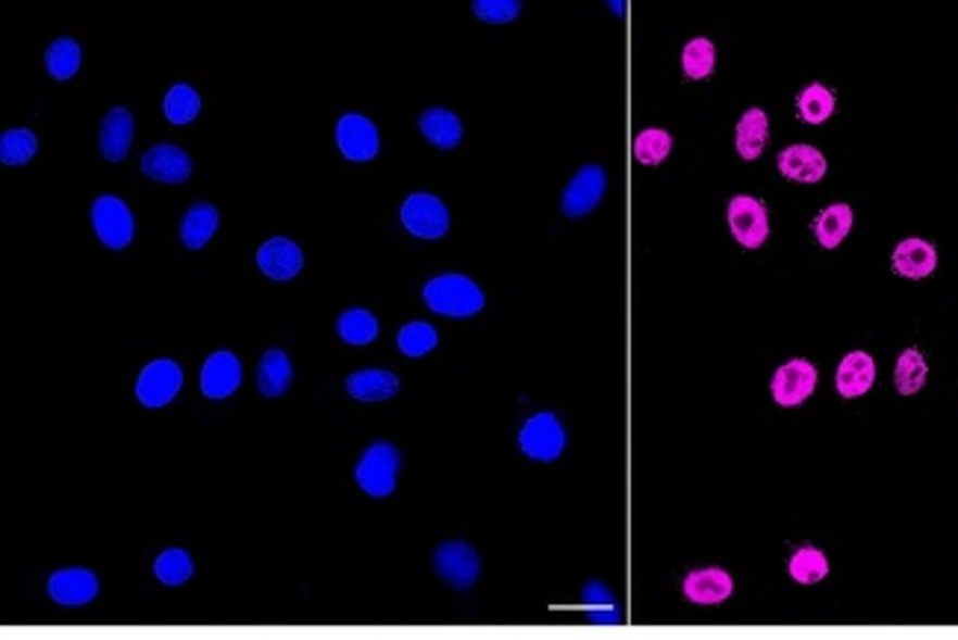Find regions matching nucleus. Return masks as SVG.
<instances>
[{"instance_id":"nucleus-18","label":"nucleus","mask_w":958,"mask_h":640,"mask_svg":"<svg viewBox=\"0 0 958 640\" xmlns=\"http://www.w3.org/2000/svg\"><path fill=\"white\" fill-rule=\"evenodd\" d=\"M873 381H877V363H873V357H870L867 351H853V354H846L844 361H841V366H837L835 387L844 399H858V396H865V392H870Z\"/></svg>"},{"instance_id":"nucleus-33","label":"nucleus","mask_w":958,"mask_h":640,"mask_svg":"<svg viewBox=\"0 0 958 640\" xmlns=\"http://www.w3.org/2000/svg\"><path fill=\"white\" fill-rule=\"evenodd\" d=\"M337 330H340L342 340L351 342V346H366V342L378 337V319L371 316L369 310H349L337 322Z\"/></svg>"},{"instance_id":"nucleus-2","label":"nucleus","mask_w":958,"mask_h":640,"mask_svg":"<svg viewBox=\"0 0 958 640\" xmlns=\"http://www.w3.org/2000/svg\"><path fill=\"white\" fill-rule=\"evenodd\" d=\"M402 457L390 443H375L357 464V485L369 495H390L395 490V473Z\"/></svg>"},{"instance_id":"nucleus-14","label":"nucleus","mask_w":958,"mask_h":640,"mask_svg":"<svg viewBox=\"0 0 958 640\" xmlns=\"http://www.w3.org/2000/svg\"><path fill=\"white\" fill-rule=\"evenodd\" d=\"M142 172L151 180H163V184H184L192 175V160L186 151L175 145H156L151 151H144Z\"/></svg>"},{"instance_id":"nucleus-12","label":"nucleus","mask_w":958,"mask_h":640,"mask_svg":"<svg viewBox=\"0 0 958 640\" xmlns=\"http://www.w3.org/2000/svg\"><path fill=\"white\" fill-rule=\"evenodd\" d=\"M257 266L272 280H289L295 278L301 266H304V254H301V248L292 239L275 237L260 246Z\"/></svg>"},{"instance_id":"nucleus-17","label":"nucleus","mask_w":958,"mask_h":640,"mask_svg":"<svg viewBox=\"0 0 958 640\" xmlns=\"http://www.w3.org/2000/svg\"><path fill=\"white\" fill-rule=\"evenodd\" d=\"M825 156L811 145H791L779 154V172L796 184H817L825 177Z\"/></svg>"},{"instance_id":"nucleus-20","label":"nucleus","mask_w":958,"mask_h":640,"mask_svg":"<svg viewBox=\"0 0 958 640\" xmlns=\"http://www.w3.org/2000/svg\"><path fill=\"white\" fill-rule=\"evenodd\" d=\"M134 130L136 124L130 110H124V106L110 110V113L103 115V124H101V154L106 156V160H113V163L124 160L127 148L134 142Z\"/></svg>"},{"instance_id":"nucleus-9","label":"nucleus","mask_w":958,"mask_h":640,"mask_svg":"<svg viewBox=\"0 0 958 640\" xmlns=\"http://www.w3.org/2000/svg\"><path fill=\"white\" fill-rule=\"evenodd\" d=\"M817 387V369L808 361H791L784 363L782 369H776L773 384V399L779 407H796L803 404Z\"/></svg>"},{"instance_id":"nucleus-27","label":"nucleus","mask_w":958,"mask_h":640,"mask_svg":"<svg viewBox=\"0 0 958 640\" xmlns=\"http://www.w3.org/2000/svg\"><path fill=\"white\" fill-rule=\"evenodd\" d=\"M927 375H929V366L918 349H906L903 354H899L897 369H894V384H897V392H903V396H915V392L923 390Z\"/></svg>"},{"instance_id":"nucleus-35","label":"nucleus","mask_w":958,"mask_h":640,"mask_svg":"<svg viewBox=\"0 0 958 640\" xmlns=\"http://www.w3.org/2000/svg\"><path fill=\"white\" fill-rule=\"evenodd\" d=\"M672 148V136L660 127H646L640 130L638 139H634V156H638L643 165H658L667 160Z\"/></svg>"},{"instance_id":"nucleus-16","label":"nucleus","mask_w":958,"mask_h":640,"mask_svg":"<svg viewBox=\"0 0 958 640\" xmlns=\"http://www.w3.org/2000/svg\"><path fill=\"white\" fill-rule=\"evenodd\" d=\"M732 576L720 567L693 569L684 578V597L691 599L693 605H720V602L732 597Z\"/></svg>"},{"instance_id":"nucleus-36","label":"nucleus","mask_w":958,"mask_h":640,"mask_svg":"<svg viewBox=\"0 0 958 640\" xmlns=\"http://www.w3.org/2000/svg\"><path fill=\"white\" fill-rule=\"evenodd\" d=\"M192 557L186 555L184 549H165L163 555L156 557L154 564V573L156 578L168 585V588H177V585H184L192 578Z\"/></svg>"},{"instance_id":"nucleus-5","label":"nucleus","mask_w":958,"mask_h":640,"mask_svg":"<svg viewBox=\"0 0 958 640\" xmlns=\"http://www.w3.org/2000/svg\"><path fill=\"white\" fill-rule=\"evenodd\" d=\"M729 227L743 248H761L770 237L767 210L753 196H734L729 201Z\"/></svg>"},{"instance_id":"nucleus-6","label":"nucleus","mask_w":958,"mask_h":640,"mask_svg":"<svg viewBox=\"0 0 958 640\" xmlns=\"http://www.w3.org/2000/svg\"><path fill=\"white\" fill-rule=\"evenodd\" d=\"M184 384V369L175 361L148 363L136 381V396L144 407H163L175 399Z\"/></svg>"},{"instance_id":"nucleus-15","label":"nucleus","mask_w":958,"mask_h":640,"mask_svg":"<svg viewBox=\"0 0 958 640\" xmlns=\"http://www.w3.org/2000/svg\"><path fill=\"white\" fill-rule=\"evenodd\" d=\"M239 381H242V366L230 354V351H216L210 354L201 369V390L210 399H227L230 392H237Z\"/></svg>"},{"instance_id":"nucleus-4","label":"nucleus","mask_w":958,"mask_h":640,"mask_svg":"<svg viewBox=\"0 0 958 640\" xmlns=\"http://www.w3.org/2000/svg\"><path fill=\"white\" fill-rule=\"evenodd\" d=\"M519 446L534 461H555L564 452V446H567V434H564V425L557 423V416H552V413H537V416L528 419L526 428L519 431Z\"/></svg>"},{"instance_id":"nucleus-37","label":"nucleus","mask_w":958,"mask_h":640,"mask_svg":"<svg viewBox=\"0 0 958 640\" xmlns=\"http://www.w3.org/2000/svg\"><path fill=\"white\" fill-rule=\"evenodd\" d=\"M36 148H39V142H36V136L30 130H24V127L7 130L3 139H0V160L7 165H24L36 154Z\"/></svg>"},{"instance_id":"nucleus-13","label":"nucleus","mask_w":958,"mask_h":640,"mask_svg":"<svg viewBox=\"0 0 958 640\" xmlns=\"http://www.w3.org/2000/svg\"><path fill=\"white\" fill-rule=\"evenodd\" d=\"M48 593L56 605L77 608V605H86L98 597V578L89 569H60L48 581Z\"/></svg>"},{"instance_id":"nucleus-26","label":"nucleus","mask_w":958,"mask_h":640,"mask_svg":"<svg viewBox=\"0 0 958 640\" xmlns=\"http://www.w3.org/2000/svg\"><path fill=\"white\" fill-rule=\"evenodd\" d=\"M849 230H853V210H849V204L825 206L815 222V234L823 248H837Z\"/></svg>"},{"instance_id":"nucleus-1","label":"nucleus","mask_w":958,"mask_h":640,"mask_svg":"<svg viewBox=\"0 0 958 640\" xmlns=\"http://www.w3.org/2000/svg\"><path fill=\"white\" fill-rule=\"evenodd\" d=\"M425 304L440 313V316H454L466 319L484 308V292L475 287L466 275H440L425 284Z\"/></svg>"},{"instance_id":"nucleus-3","label":"nucleus","mask_w":958,"mask_h":640,"mask_svg":"<svg viewBox=\"0 0 958 640\" xmlns=\"http://www.w3.org/2000/svg\"><path fill=\"white\" fill-rule=\"evenodd\" d=\"M92 225L94 234L101 237V242L106 248H124L130 246V239L136 234L134 213L127 210L122 198L115 196H101L92 204Z\"/></svg>"},{"instance_id":"nucleus-28","label":"nucleus","mask_w":958,"mask_h":640,"mask_svg":"<svg viewBox=\"0 0 958 640\" xmlns=\"http://www.w3.org/2000/svg\"><path fill=\"white\" fill-rule=\"evenodd\" d=\"M714 62H717V51H714V41L705 36L691 39L681 51V68L691 80H705L714 72Z\"/></svg>"},{"instance_id":"nucleus-31","label":"nucleus","mask_w":958,"mask_h":640,"mask_svg":"<svg viewBox=\"0 0 958 640\" xmlns=\"http://www.w3.org/2000/svg\"><path fill=\"white\" fill-rule=\"evenodd\" d=\"M796 106H799L803 122L823 124L829 115L835 113V95L829 92L823 83H811V86H805V92L799 95Z\"/></svg>"},{"instance_id":"nucleus-11","label":"nucleus","mask_w":958,"mask_h":640,"mask_svg":"<svg viewBox=\"0 0 958 640\" xmlns=\"http://www.w3.org/2000/svg\"><path fill=\"white\" fill-rule=\"evenodd\" d=\"M337 145L349 160H371L378 154V130L369 118L357 113L342 115L337 122Z\"/></svg>"},{"instance_id":"nucleus-8","label":"nucleus","mask_w":958,"mask_h":640,"mask_svg":"<svg viewBox=\"0 0 958 640\" xmlns=\"http://www.w3.org/2000/svg\"><path fill=\"white\" fill-rule=\"evenodd\" d=\"M605 186H608V175L602 165H584L572 180H569L567 192H564V201H560V210L564 216L581 218L588 216L590 210L602 201L605 196Z\"/></svg>"},{"instance_id":"nucleus-10","label":"nucleus","mask_w":958,"mask_h":640,"mask_svg":"<svg viewBox=\"0 0 958 640\" xmlns=\"http://www.w3.org/2000/svg\"><path fill=\"white\" fill-rule=\"evenodd\" d=\"M433 569L457 590L472 588L475 578H478V555H475L472 547L466 543H443V547L433 552Z\"/></svg>"},{"instance_id":"nucleus-24","label":"nucleus","mask_w":958,"mask_h":640,"mask_svg":"<svg viewBox=\"0 0 958 640\" xmlns=\"http://www.w3.org/2000/svg\"><path fill=\"white\" fill-rule=\"evenodd\" d=\"M289 381H292V363H289L287 354L280 349L266 351L257 369L260 392L268 396V399H275V396H283V392H287Z\"/></svg>"},{"instance_id":"nucleus-30","label":"nucleus","mask_w":958,"mask_h":640,"mask_svg":"<svg viewBox=\"0 0 958 640\" xmlns=\"http://www.w3.org/2000/svg\"><path fill=\"white\" fill-rule=\"evenodd\" d=\"M163 110H165V118L172 124H189L198 115V110H201V98H198V92L192 86L177 83V86H172L168 95H165Z\"/></svg>"},{"instance_id":"nucleus-38","label":"nucleus","mask_w":958,"mask_h":640,"mask_svg":"<svg viewBox=\"0 0 958 640\" xmlns=\"http://www.w3.org/2000/svg\"><path fill=\"white\" fill-rule=\"evenodd\" d=\"M437 346V330L428 325V322H411L399 330V349L407 354V357H423L428 351Z\"/></svg>"},{"instance_id":"nucleus-32","label":"nucleus","mask_w":958,"mask_h":640,"mask_svg":"<svg viewBox=\"0 0 958 640\" xmlns=\"http://www.w3.org/2000/svg\"><path fill=\"white\" fill-rule=\"evenodd\" d=\"M791 578L799 581V585H817L829 576V557L815 547H805L799 552H794L791 557Z\"/></svg>"},{"instance_id":"nucleus-29","label":"nucleus","mask_w":958,"mask_h":640,"mask_svg":"<svg viewBox=\"0 0 958 640\" xmlns=\"http://www.w3.org/2000/svg\"><path fill=\"white\" fill-rule=\"evenodd\" d=\"M45 65H48L51 77H56V80H68V77H74L77 68H80V45L74 39H65V36H62V39L53 41L51 48H48V53H45Z\"/></svg>"},{"instance_id":"nucleus-34","label":"nucleus","mask_w":958,"mask_h":640,"mask_svg":"<svg viewBox=\"0 0 958 640\" xmlns=\"http://www.w3.org/2000/svg\"><path fill=\"white\" fill-rule=\"evenodd\" d=\"M581 597H584V608H588L590 619H593L596 626H610V623H619L617 599L610 597V590L605 588L602 581H590Z\"/></svg>"},{"instance_id":"nucleus-7","label":"nucleus","mask_w":958,"mask_h":640,"mask_svg":"<svg viewBox=\"0 0 958 640\" xmlns=\"http://www.w3.org/2000/svg\"><path fill=\"white\" fill-rule=\"evenodd\" d=\"M402 222L413 237L440 239L449 230V210L440 198L419 192L402 204Z\"/></svg>"},{"instance_id":"nucleus-22","label":"nucleus","mask_w":958,"mask_h":640,"mask_svg":"<svg viewBox=\"0 0 958 640\" xmlns=\"http://www.w3.org/2000/svg\"><path fill=\"white\" fill-rule=\"evenodd\" d=\"M419 130L428 142H433L437 148H454L464 136V127H461V118L443 106H431L425 110L423 118H419Z\"/></svg>"},{"instance_id":"nucleus-19","label":"nucleus","mask_w":958,"mask_h":640,"mask_svg":"<svg viewBox=\"0 0 958 640\" xmlns=\"http://www.w3.org/2000/svg\"><path fill=\"white\" fill-rule=\"evenodd\" d=\"M938 266V251L927 239H903L897 248H894V272L903 275V278H927Z\"/></svg>"},{"instance_id":"nucleus-21","label":"nucleus","mask_w":958,"mask_h":640,"mask_svg":"<svg viewBox=\"0 0 958 640\" xmlns=\"http://www.w3.org/2000/svg\"><path fill=\"white\" fill-rule=\"evenodd\" d=\"M399 378L392 372L383 369H361L345 378V390L357 399V402H383L399 392Z\"/></svg>"},{"instance_id":"nucleus-23","label":"nucleus","mask_w":958,"mask_h":640,"mask_svg":"<svg viewBox=\"0 0 958 640\" xmlns=\"http://www.w3.org/2000/svg\"><path fill=\"white\" fill-rule=\"evenodd\" d=\"M218 227V210L213 204H196L180 222V239L186 248H204Z\"/></svg>"},{"instance_id":"nucleus-25","label":"nucleus","mask_w":958,"mask_h":640,"mask_svg":"<svg viewBox=\"0 0 958 640\" xmlns=\"http://www.w3.org/2000/svg\"><path fill=\"white\" fill-rule=\"evenodd\" d=\"M767 127H770L767 113L758 110V106H753V110L743 113V118L738 122V154H741L743 160L753 163V160L761 156L764 145H767Z\"/></svg>"},{"instance_id":"nucleus-39","label":"nucleus","mask_w":958,"mask_h":640,"mask_svg":"<svg viewBox=\"0 0 958 640\" xmlns=\"http://www.w3.org/2000/svg\"><path fill=\"white\" fill-rule=\"evenodd\" d=\"M475 15L481 21H490V24H507L519 15V0H475L472 3Z\"/></svg>"}]
</instances>
